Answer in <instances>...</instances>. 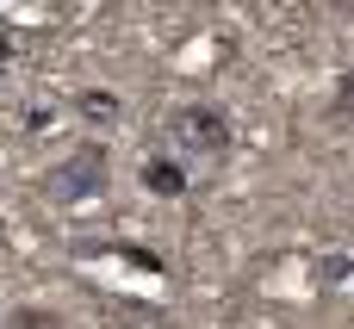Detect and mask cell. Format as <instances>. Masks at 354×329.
<instances>
[{
  "instance_id": "2",
  "label": "cell",
  "mask_w": 354,
  "mask_h": 329,
  "mask_svg": "<svg viewBox=\"0 0 354 329\" xmlns=\"http://www.w3.org/2000/svg\"><path fill=\"white\" fill-rule=\"evenodd\" d=\"M168 137L180 143V156H230L236 131H230V112H218L212 100H193L168 118Z\"/></svg>"
},
{
  "instance_id": "4",
  "label": "cell",
  "mask_w": 354,
  "mask_h": 329,
  "mask_svg": "<svg viewBox=\"0 0 354 329\" xmlns=\"http://www.w3.org/2000/svg\"><path fill=\"white\" fill-rule=\"evenodd\" d=\"M75 255H124L131 267H143V274H168V261L156 255V249H143V243H106V236H81L75 243Z\"/></svg>"
},
{
  "instance_id": "7",
  "label": "cell",
  "mask_w": 354,
  "mask_h": 329,
  "mask_svg": "<svg viewBox=\"0 0 354 329\" xmlns=\"http://www.w3.org/2000/svg\"><path fill=\"white\" fill-rule=\"evenodd\" d=\"M330 124H348L354 131V68L336 81V93H330Z\"/></svg>"
},
{
  "instance_id": "9",
  "label": "cell",
  "mask_w": 354,
  "mask_h": 329,
  "mask_svg": "<svg viewBox=\"0 0 354 329\" xmlns=\"http://www.w3.org/2000/svg\"><path fill=\"white\" fill-rule=\"evenodd\" d=\"M0 249H6V218H0Z\"/></svg>"
},
{
  "instance_id": "5",
  "label": "cell",
  "mask_w": 354,
  "mask_h": 329,
  "mask_svg": "<svg viewBox=\"0 0 354 329\" xmlns=\"http://www.w3.org/2000/svg\"><path fill=\"white\" fill-rule=\"evenodd\" d=\"M75 112H81L87 124H100V131L124 118V106H118V93H112V87H81V93H75Z\"/></svg>"
},
{
  "instance_id": "3",
  "label": "cell",
  "mask_w": 354,
  "mask_h": 329,
  "mask_svg": "<svg viewBox=\"0 0 354 329\" xmlns=\"http://www.w3.org/2000/svg\"><path fill=\"white\" fill-rule=\"evenodd\" d=\"M143 187H149L156 199H180V193L193 187V174H187L180 156H149V162H143Z\"/></svg>"
},
{
  "instance_id": "1",
  "label": "cell",
  "mask_w": 354,
  "mask_h": 329,
  "mask_svg": "<svg viewBox=\"0 0 354 329\" xmlns=\"http://www.w3.org/2000/svg\"><path fill=\"white\" fill-rule=\"evenodd\" d=\"M106 180H112V149L106 143H81V149H68V156H56L44 174H37V193L50 199V205H93V199H106Z\"/></svg>"
},
{
  "instance_id": "8",
  "label": "cell",
  "mask_w": 354,
  "mask_h": 329,
  "mask_svg": "<svg viewBox=\"0 0 354 329\" xmlns=\"http://www.w3.org/2000/svg\"><path fill=\"white\" fill-rule=\"evenodd\" d=\"M6 68H12V37H6V25H0V81H6Z\"/></svg>"
},
{
  "instance_id": "6",
  "label": "cell",
  "mask_w": 354,
  "mask_h": 329,
  "mask_svg": "<svg viewBox=\"0 0 354 329\" xmlns=\"http://www.w3.org/2000/svg\"><path fill=\"white\" fill-rule=\"evenodd\" d=\"M0 329H68L56 311H44V305H19V311H6Z\"/></svg>"
}]
</instances>
